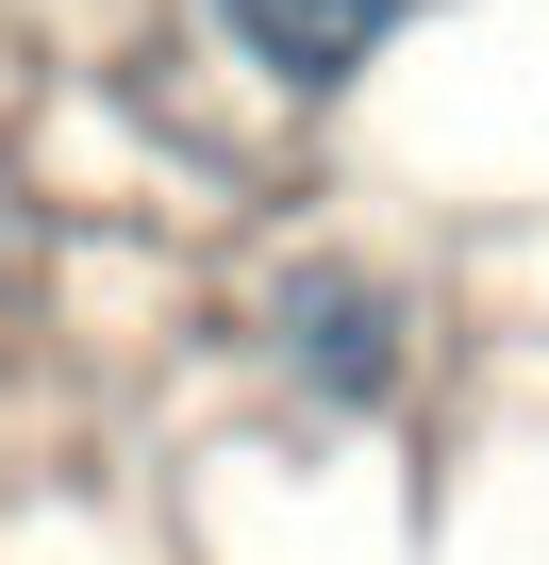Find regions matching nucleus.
<instances>
[{"mask_svg":"<svg viewBox=\"0 0 549 565\" xmlns=\"http://www.w3.org/2000/svg\"><path fill=\"white\" fill-rule=\"evenodd\" d=\"M266 366H284L317 416H383L416 383V300L367 249H300L284 282H266Z\"/></svg>","mask_w":549,"mask_h":565,"instance_id":"f257e3e1","label":"nucleus"},{"mask_svg":"<svg viewBox=\"0 0 549 565\" xmlns=\"http://www.w3.org/2000/svg\"><path fill=\"white\" fill-rule=\"evenodd\" d=\"M217 34H233V67H266L284 100H334V84L383 67L400 0H217Z\"/></svg>","mask_w":549,"mask_h":565,"instance_id":"f03ea898","label":"nucleus"},{"mask_svg":"<svg viewBox=\"0 0 549 565\" xmlns=\"http://www.w3.org/2000/svg\"><path fill=\"white\" fill-rule=\"evenodd\" d=\"M18 282H34V200L0 183V300H18Z\"/></svg>","mask_w":549,"mask_h":565,"instance_id":"7ed1b4c3","label":"nucleus"}]
</instances>
